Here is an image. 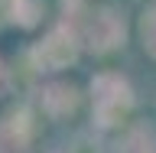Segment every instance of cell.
<instances>
[{"instance_id":"obj_4","label":"cell","mask_w":156,"mask_h":153,"mask_svg":"<svg viewBox=\"0 0 156 153\" xmlns=\"http://www.w3.org/2000/svg\"><path fill=\"white\" fill-rule=\"evenodd\" d=\"M33 134H36V124L29 107L20 104L0 114V153H29Z\"/></svg>"},{"instance_id":"obj_1","label":"cell","mask_w":156,"mask_h":153,"mask_svg":"<svg viewBox=\"0 0 156 153\" xmlns=\"http://www.w3.org/2000/svg\"><path fill=\"white\" fill-rule=\"evenodd\" d=\"M72 26H75L78 46L88 49L91 56L114 52L117 46H124V36H127L124 13L114 7H85L72 20Z\"/></svg>"},{"instance_id":"obj_6","label":"cell","mask_w":156,"mask_h":153,"mask_svg":"<svg viewBox=\"0 0 156 153\" xmlns=\"http://www.w3.org/2000/svg\"><path fill=\"white\" fill-rule=\"evenodd\" d=\"M111 153H156V127L150 121H124Z\"/></svg>"},{"instance_id":"obj_3","label":"cell","mask_w":156,"mask_h":153,"mask_svg":"<svg viewBox=\"0 0 156 153\" xmlns=\"http://www.w3.org/2000/svg\"><path fill=\"white\" fill-rule=\"evenodd\" d=\"M78 52H81V46H78L75 26L72 23H58L33 46L29 59H33V65L39 72H62V68H68L78 59Z\"/></svg>"},{"instance_id":"obj_2","label":"cell","mask_w":156,"mask_h":153,"mask_svg":"<svg viewBox=\"0 0 156 153\" xmlns=\"http://www.w3.org/2000/svg\"><path fill=\"white\" fill-rule=\"evenodd\" d=\"M133 111V88L117 72L91 78V117L98 127H120Z\"/></svg>"},{"instance_id":"obj_7","label":"cell","mask_w":156,"mask_h":153,"mask_svg":"<svg viewBox=\"0 0 156 153\" xmlns=\"http://www.w3.org/2000/svg\"><path fill=\"white\" fill-rule=\"evenodd\" d=\"M3 13L10 16V23L20 29H33L42 20V0H7Z\"/></svg>"},{"instance_id":"obj_5","label":"cell","mask_w":156,"mask_h":153,"mask_svg":"<svg viewBox=\"0 0 156 153\" xmlns=\"http://www.w3.org/2000/svg\"><path fill=\"white\" fill-rule=\"evenodd\" d=\"M78 104H81V95H78V88L72 82H49L42 85L39 91V107H42V114H49L52 121H62V117L75 114Z\"/></svg>"},{"instance_id":"obj_8","label":"cell","mask_w":156,"mask_h":153,"mask_svg":"<svg viewBox=\"0 0 156 153\" xmlns=\"http://www.w3.org/2000/svg\"><path fill=\"white\" fill-rule=\"evenodd\" d=\"M136 36H140V46L150 59H156V3H146L143 13H140V23H136Z\"/></svg>"}]
</instances>
